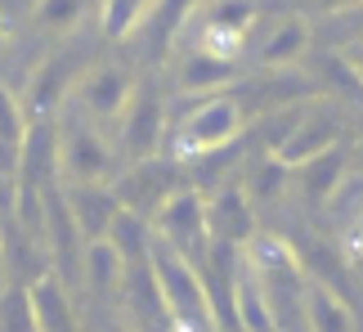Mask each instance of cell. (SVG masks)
<instances>
[{
    "mask_svg": "<svg viewBox=\"0 0 363 332\" xmlns=\"http://www.w3.org/2000/svg\"><path fill=\"white\" fill-rule=\"evenodd\" d=\"M63 198H67V211L77 220L81 243L108 238V229H113V220L121 211L113 184H63Z\"/></svg>",
    "mask_w": 363,
    "mask_h": 332,
    "instance_id": "obj_16",
    "label": "cell"
},
{
    "mask_svg": "<svg viewBox=\"0 0 363 332\" xmlns=\"http://www.w3.org/2000/svg\"><path fill=\"white\" fill-rule=\"evenodd\" d=\"M86 72V63L72 59V54H45L36 63V72L27 77V117H54L63 108V99H72L77 77Z\"/></svg>",
    "mask_w": 363,
    "mask_h": 332,
    "instance_id": "obj_11",
    "label": "cell"
},
{
    "mask_svg": "<svg viewBox=\"0 0 363 332\" xmlns=\"http://www.w3.org/2000/svg\"><path fill=\"white\" fill-rule=\"evenodd\" d=\"M247 131V108L238 94L220 90V94H202L189 99V108L171 121V157L179 162H202V157H220L229 144H238Z\"/></svg>",
    "mask_w": 363,
    "mask_h": 332,
    "instance_id": "obj_1",
    "label": "cell"
},
{
    "mask_svg": "<svg viewBox=\"0 0 363 332\" xmlns=\"http://www.w3.org/2000/svg\"><path fill=\"white\" fill-rule=\"evenodd\" d=\"M117 144L94 131V121L59 126V179L63 184H113Z\"/></svg>",
    "mask_w": 363,
    "mask_h": 332,
    "instance_id": "obj_4",
    "label": "cell"
},
{
    "mask_svg": "<svg viewBox=\"0 0 363 332\" xmlns=\"http://www.w3.org/2000/svg\"><path fill=\"white\" fill-rule=\"evenodd\" d=\"M5 40H9V32H5V18H0V50H5Z\"/></svg>",
    "mask_w": 363,
    "mask_h": 332,
    "instance_id": "obj_34",
    "label": "cell"
},
{
    "mask_svg": "<svg viewBox=\"0 0 363 332\" xmlns=\"http://www.w3.org/2000/svg\"><path fill=\"white\" fill-rule=\"evenodd\" d=\"M179 189V157H139V162H125V171L113 175V193L125 211L135 216H157V206Z\"/></svg>",
    "mask_w": 363,
    "mask_h": 332,
    "instance_id": "obj_8",
    "label": "cell"
},
{
    "mask_svg": "<svg viewBox=\"0 0 363 332\" xmlns=\"http://www.w3.org/2000/svg\"><path fill=\"white\" fill-rule=\"evenodd\" d=\"M354 162H350V144H337L328 148V153H318L310 162L291 166V189L305 198L310 211H323V206L337 202V193L345 189V179H350Z\"/></svg>",
    "mask_w": 363,
    "mask_h": 332,
    "instance_id": "obj_10",
    "label": "cell"
},
{
    "mask_svg": "<svg viewBox=\"0 0 363 332\" xmlns=\"http://www.w3.org/2000/svg\"><path fill=\"white\" fill-rule=\"evenodd\" d=\"M152 233L162 243H171L175 252H184L189 260H202L206 247H211V229H206V198L202 189L193 184H179L171 198L157 206L152 216Z\"/></svg>",
    "mask_w": 363,
    "mask_h": 332,
    "instance_id": "obj_7",
    "label": "cell"
},
{
    "mask_svg": "<svg viewBox=\"0 0 363 332\" xmlns=\"http://www.w3.org/2000/svg\"><path fill=\"white\" fill-rule=\"evenodd\" d=\"M0 332H36V306L27 283L0 287Z\"/></svg>",
    "mask_w": 363,
    "mask_h": 332,
    "instance_id": "obj_25",
    "label": "cell"
},
{
    "mask_svg": "<svg viewBox=\"0 0 363 332\" xmlns=\"http://www.w3.org/2000/svg\"><path fill=\"white\" fill-rule=\"evenodd\" d=\"M337 144H345V113L332 108V104H310V108H301V113L291 117V126L269 144V153L287 166H301V162L328 153V148H337Z\"/></svg>",
    "mask_w": 363,
    "mask_h": 332,
    "instance_id": "obj_6",
    "label": "cell"
},
{
    "mask_svg": "<svg viewBox=\"0 0 363 332\" xmlns=\"http://www.w3.org/2000/svg\"><path fill=\"white\" fill-rule=\"evenodd\" d=\"M337 18H341V32H345V40H363V5H354V9L337 13Z\"/></svg>",
    "mask_w": 363,
    "mask_h": 332,
    "instance_id": "obj_30",
    "label": "cell"
},
{
    "mask_svg": "<svg viewBox=\"0 0 363 332\" xmlns=\"http://www.w3.org/2000/svg\"><path fill=\"white\" fill-rule=\"evenodd\" d=\"M323 13H345V9H354V5H363V0H314Z\"/></svg>",
    "mask_w": 363,
    "mask_h": 332,
    "instance_id": "obj_31",
    "label": "cell"
},
{
    "mask_svg": "<svg viewBox=\"0 0 363 332\" xmlns=\"http://www.w3.org/2000/svg\"><path fill=\"white\" fill-rule=\"evenodd\" d=\"M233 319H238V332H278L269 292H264L260 274L247 265V256L238 265V283H233Z\"/></svg>",
    "mask_w": 363,
    "mask_h": 332,
    "instance_id": "obj_20",
    "label": "cell"
},
{
    "mask_svg": "<svg viewBox=\"0 0 363 332\" xmlns=\"http://www.w3.org/2000/svg\"><path fill=\"white\" fill-rule=\"evenodd\" d=\"M305 332H363L350 301L328 279H305Z\"/></svg>",
    "mask_w": 363,
    "mask_h": 332,
    "instance_id": "obj_17",
    "label": "cell"
},
{
    "mask_svg": "<svg viewBox=\"0 0 363 332\" xmlns=\"http://www.w3.org/2000/svg\"><path fill=\"white\" fill-rule=\"evenodd\" d=\"M350 162H354V166H363V126L350 135Z\"/></svg>",
    "mask_w": 363,
    "mask_h": 332,
    "instance_id": "obj_32",
    "label": "cell"
},
{
    "mask_svg": "<svg viewBox=\"0 0 363 332\" xmlns=\"http://www.w3.org/2000/svg\"><path fill=\"white\" fill-rule=\"evenodd\" d=\"M27 287H32V306H36V332H81L77 306L67 297L59 270H40Z\"/></svg>",
    "mask_w": 363,
    "mask_h": 332,
    "instance_id": "obj_18",
    "label": "cell"
},
{
    "mask_svg": "<svg viewBox=\"0 0 363 332\" xmlns=\"http://www.w3.org/2000/svg\"><path fill=\"white\" fill-rule=\"evenodd\" d=\"M148 265H152V279H157V292H162L166 319H171V332H220L198 260H189L184 252H175L171 243H162L157 233H152Z\"/></svg>",
    "mask_w": 363,
    "mask_h": 332,
    "instance_id": "obj_2",
    "label": "cell"
},
{
    "mask_svg": "<svg viewBox=\"0 0 363 332\" xmlns=\"http://www.w3.org/2000/svg\"><path fill=\"white\" fill-rule=\"evenodd\" d=\"M152 0H104L99 5V32L108 40H130L144 27Z\"/></svg>",
    "mask_w": 363,
    "mask_h": 332,
    "instance_id": "obj_24",
    "label": "cell"
},
{
    "mask_svg": "<svg viewBox=\"0 0 363 332\" xmlns=\"http://www.w3.org/2000/svg\"><path fill=\"white\" fill-rule=\"evenodd\" d=\"M193 13H198V0H152L144 27H139L130 40H144L148 54H157V59H162V54L184 36V27H189Z\"/></svg>",
    "mask_w": 363,
    "mask_h": 332,
    "instance_id": "obj_19",
    "label": "cell"
},
{
    "mask_svg": "<svg viewBox=\"0 0 363 332\" xmlns=\"http://www.w3.org/2000/svg\"><path fill=\"white\" fill-rule=\"evenodd\" d=\"M337 54H341V63L350 67V77L363 86V40H345V45H341Z\"/></svg>",
    "mask_w": 363,
    "mask_h": 332,
    "instance_id": "obj_28",
    "label": "cell"
},
{
    "mask_svg": "<svg viewBox=\"0 0 363 332\" xmlns=\"http://www.w3.org/2000/svg\"><path fill=\"white\" fill-rule=\"evenodd\" d=\"M310 50H314V27H310V18H301V13H283V18H278L269 32L260 36L256 63L269 67V72H287V67H296Z\"/></svg>",
    "mask_w": 363,
    "mask_h": 332,
    "instance_id": "obj_15",
    "label": "cell"
},
{
    "mask_svg": "<svg viewBox=\"0 0 363 332\" xmlns=\"http://www.w3.org/2000/svg\"><path fill=\"white\" fill-rule=\"evenodd\" d=\"M206 229H211V243H233V247L251 243V233H256V202L242 189V179L220 184L206 198Z\"/></svg>",
    "mask_w": 363,
    "mask_h": 332,
    "instance_id": "obj_13",
    "label": "cell"
},
{
    "mask_svg": "<svg viewBox=\"0 0 363 332\" xmlns=\"http://www.w3.org/2000/svg\"><path fill=\"white\" fill-rule=\"evenodd\" d=\"M0 274H5V225H0Z\"/></svg>",
    "mask_w": 363,
    "mask_h": 332,
    "instance_id": "obj_33",
    "label": "cell"
},
{
    "mask_svg": "<svg viewBox=\"0 0 363 332\" xmlns=\"http://www.w3.org/2000/svg\"><path fill=\"white\" fill-rule=\"evenodd\" d=\"M23 135H27V108H23L18 94H13L5 81H0V148L18 153Z\"/></svg>",
    "mask_w": 363,
    "mask_h": 332,
    "instance_id": "obj_27",
    "label": "cell"
},
{
    "mask_svg": "<svg viewBox=\"0 0 363 332\" xmlns=\"http://www.w3.org/2000/svg\"><path fill=\"white\" fill-rule=\"evenodd\" d=\"M32 18H36V27H45L54 36L77 32V23L86 18V0H36Z\"/></svg>",
    "mask_w": 363,
    "mask_h": 332,
    "instance_id": "obj_26",
    "label": "cell"
},
{
    "mask_svg": "<svg viewBox=\"0 0 363 332\" xmlns=\"http://www.w3.org/2000/svg\"><path fill=\"white\" fill-rule=\"evenodd\" d=\"M130 94H135L130 67H121V63H90L86 72L77 77V86H72V104H77V113L86 121L99 126V121H117L125 113Z\"/></svg>",
    "mask_w": 363,
    "mask_h": 332,
    "instance_id": "obj_9",
    "label": "cell"
},
{
    "mask_svg": "<svg viewBox=\"0 0 363 332\" xmlns=\"http://www.w3.org/2000/svg\"><path fill=\"white\" fill-rule=\"evenodd\" d=\"M238 81V59H225V54H211L202 45H193L179 54L175 63V90L184 99H202V94H220Z\"/></svg>",
    "mask_w": 363,
    "mask_h": 332,
    "instance_id": "obj_14",
    "label": "cell"
},
{
    "mask_svg": "<svg viewBox=\"0 0 363 332\" xmlns=\"http://www.w3.org/2000/svg\"><path fill=\"white\" fill-rule=\"evenodd\" d=\"M13 184H32V189L59 184V121L54 117H27Z\"/></svg>",
    "mask_w": 363,
    "mask_h": 332,
    "instance_id": "obj_12",
    "label": "cell"
},
{
    "mask_svg": "<svg viewBox=\"0 0 363 332\" xmlns=\"http://www.w3.org/2000/svg\"><path fill=\"white\" fill-rule=\"evenodd\" d=\"M108 332H135V328H121V323H113V328H108Z\"/></svg>",
    "mask_w": 363,
    "mask_h": 332,
    "instance_id": "obj_35",
    "label": "cell"
},
{
    "mask_svg": "<svg viewBox=\"0 0 363 332\" xmlns=\"http://www.w3.org/2000/svg\"><path fill=\"white\" fill-rule=\"evenodd\" d=\"M242 189L251 193V202H278L283 193L291 189V166L287 162H278L274 153H264L247 166V175H242Z\"/></svg>",
    "mask_w": 363,
    "mask_h": 332,
    "instance_id": "obj_22",
    "label": "cell"
},
{
    "mask_svg": "<svg viewBox=\"0 0 363 332\" xmlns=\"http://www.w3.org/2000/svg\"><path fill=\"white\" fill-rule=\"evenodd\" d=\"M81 274H86V287L94 297H113V292H121L125 256L108 238H94V243L81 247Z\"/></svg>",
    "mask_w": 363,
    "mask_h": 332,
    "instance_id": "obj_21",
    "label": "cell"
},
{
    "mask_svg": "<svg viewBox=\"0 0 363 332\" xmlns=\"http://www.w3.org/2000/svg\"><path fill=\"white\" fill-rule=\"evenodd\" d=\"M264 5L269 0H206L198 5V40L193 45L211 50V54H225V59H242L251 32L260 27L264 18Z\"/></svg>",
    "mask_w": 363,
    "mask_h": 332,
    "instance_id": "obj_5",
    "label": "cell"
},
{
    "mask_svg": "<svg viewBox=\"0 0 363 332\" xmlns=\"http://www.w3.org/2000/svg\"><path fill=\"white\" fill-rule=\"evenodd\" d=\"M108 243L125 256V265H130V260H148V252H152V220L121 206L117 220H113V229H108Z\"/></svg>",
    "mask_w": 363,
    "mask_h": 332,
    "instance_id": "obj_23",
    "label": "cell"
},
{
    "mask_svg": "<svg viewBox=\"0 0 363 332\" xmlns=\"http://www.w3.org/2000/svg\"><path fill=\"white\" fill-rule=\"evenodd\" d=\"M166 135H171V113H166V99L152 81H135V94L125 104V113L117 117V153L125 162L139 157H157Z\"/></svg>",
    "mask_w": 363,
    "mask_h": 332,
    "instance_id": "obj_3",
    "label": "cell"
},
{
    "mask_svg": "<svg viewBox=\"0 0 363 332\" xmlns=\"http://www.w3.org/2000/svg\"><path fill=\"white\" fill-rule=\"evenodd\" d=\"M345 247L363 260V202H359V211L350 216V225H345Z\"/></svg>",
    "mask_w": 363,
    "mask_h": 332,
    "instance_id": "obj_29",
    "label": "cell"
}]
</instances>
